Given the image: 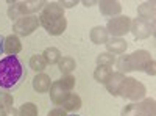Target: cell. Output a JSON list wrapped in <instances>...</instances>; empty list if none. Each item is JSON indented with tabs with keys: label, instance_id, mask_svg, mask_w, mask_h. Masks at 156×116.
<instances>
[{
	"label": "cell",
	"instance_id": "cell-3",
	"mask_svg": "<svg viewBox=\"0 0 156 116\" xmlns=\"http://www.w3.org/2000/svg\"><path fill=\"white\" fill-rule=\"evenodd\" d=\"M145 85L139 82L134 77H125L120 88H119V94L123 99H128L131 102H139L145 97Z\"/></svg>",
	"mask_w": 156,
	"mask_h": 116
},
{
	"label": "cell",
	"instance_id": "cell-2",
	"mask_svg": "<svg viewBox=\"0 0 156 116\" xmlns=\"http://www.w3.org/2000/svg\"><path fill=\"white\" fill-rule=\"evenodd\" d=\"M115 66H117V72L120 74L133 72V71H142V72H147L148 75L156 74L154 60L151 58L150 52H147L144 49H139L129 55H120L115 60Z\"/></svg>",
	"mask_w": 156,
	"mask_h": 116
},
{
	"label": "cell",
	"instance_id": "cell-36",
	"mask_svg": "<svg viewBox=\"0 0 156 116\" xmlns=\"http://www.w3.org/2000/svg\"><path fill=\"white\" fill-rule=\"evenodd\" d=\"M67 116H78V114H67Z\"/></svg>",
	"mask_w": 156,
	"mask_h": 116
},
{
	"label": "cell",
	"instance_id": "cell-34",
	"mask_svg": "<svg viewBox=\"0 0 156 116\" xmlns=\"http://www.w3.org/2000/svg\"><path fill=\"white\" fill-rule=\"evenodd\" d=\"M81 3L87 8V6H94V5H95V3H98V2H87V0H84V2H81Z\"/></svg>",
	"mask_w": 156,
	"mask_h": 116
},
{
	"label": "cell",
	"instance_id": "cell-18",
	"mask_svg": "<svg viewBox=\"0 0 156 116\" xmlns=\"http://www.w3.org/2000/svg\"><path fill=\"white\" fill-rule=\"evenodd\" d=\"M81 105H83V100H81V97L78 96L76 93H70L69 94V97L66 99V102L61 105L66 111H78L81 108Z\"/></svg>",
	"mask_w": 156,
	"mask_h": 116
},
{
	"label": "cell",
	"instance_id": "cell-32",
	"mask_svg": "<svg viewBox=\"0 0 156 116\" xmlns=\"http://www.w3.org/2000/svg\"><path fill=\"white\" fill-rule=\"evenodd\" d=\"M5 116H19V111L14 107H9V108L5 110Z\"/></svg>",
	"mask_w": 156,
	"mask_h": 116
},
{
	"label": "cell",
	"instance_id": "cell-24",
	"mask_svg": "<svg viewBox=\"0 0 156 116\" xmlns=\"http://www.w3.org/2000/svg\"><path fill=\"white\" fill-rule=\"evenodd\" d=\"M17 111H19V116H37V107L33 102H25V104H22L17 108Z\"/></svg>",
	"mask_w": 156,
	"mask_h": 116
},
{
	"label": "cell",
	"instance_id": "cell-15",
	"mask_svg": "<svg viewBox=\"0 0 156 116\" xmlns=\"http://www.w3.org/2000/svg\"><path fill=\"white\" fill-rule=\"evenodd\" d=\"M137 14L140 19H144L147 22H153L154 21V14H156V5L154 2H145V3H142L139 5L137 8Z\"/></svg>",
	"mask_w": 156,
	"mask_h": 116
},
{
	"label": "cell",
	"instance_id": "cell-22",
	"mask_svg": "<svg viewBox=\"0 0 156 116\" xmlns=\"http://www.w3.org/2000/svg\"><path fill=\"white\" fill-rule=\"evenodd\" d=\"M28 66H30V69H33L34 72L41 74V72H44V69L48 66V64L45 63V60H44L42 55H33V57L30 58Z\"/></svg>",
	"mask_w": 156,
	"mask_h": 116
},
{
	"label": "cell",
	"instance_id": "cell-16",
	"mask_svg": "<svg viewBox=\"0 0 156 116\" xmlns=\"http://www.w3.org/2000/svg\"><path fill=\"white\" fill-rule=\"evenodd\" d=\"M90 41H92L94 44L100 46V44H106V41L109 39V35L106 32L105 27H101V25H98V27H94L92 30H90Z\"/></svg>",
	"mask_w": 156,
	"mask_h": 116
},
{
	"label": "cell",
	"instance_id": "cell-20",
	"mask_svg": "<svg viewBox=\"0 0 156 116\" xmlns=\"http://www.w3.org/2000/svg\"><path fill=\"white\" fill-rule=\"evenodd\" d=\"M42 57H44V60H45L47 64H58L59 60L62 58L61 50L56 49V47H47L44 52H42Z\"/></svg>",
	"mask_w": 156,
	"mask_h": 116
},
{
	"label": "cell",
	"instance_id": "cell-11",
	"mask_svg": "<svg viewBox=\"0 0 156 116\" xmlns=\"http://www.w3.org/2000/svg\"><path fill=\"white\" fill-rule=\"evenodd\" d=\"M20 50H22V43L17 35H9L5 38L3 54H8V57H12V55H17Z\"/></svg>",
	"mask_w": 156,
	"mask_h": 116
},
{
	"label": "cell",
	"instance_id": "cell-14",
	"mask_svg": "<svg viewBox=\"0 0 156 116\" xmlns=\"http://www.w3.org/2000/svg\"><path fill=\"white\" fill-rule=\"evenodd\" d=\"M123 79H125V74L112 72V74L109 75V79L106 80V83H105L106 91H108L109 94H112V96H117V94H119V88H120Z\"/></svg>",
	"mask_w": 156,
	"mask_h": 116
},
{
	"label": "cell",
	"instance_id": "cell-12",
	"mask_svg": "<svg viewBox=\"0 0 156 116\" xmlns=\"http://www.w3.org/2000/svg\"><path fill=\"white\" fill-rule=\"evenodd\" d=\"M51 86V80H50V75L41 72V74H36V77L33 79V88L34 91L39 94H44L48 93V89Z\"/></svg>",
	"mask_w": 156,
	"mask_h": 116
},
{
	"label": "cell",
	"instance_id": "cell-26",
	"mask_svg": "<svg viewBox=\"0 0 156 116\" xmlns=\"http://www.w3.org/2000/svg\"><path fill=\"white\" fill-rule=\"evenodd\" d=\"M9 107H14V99H12L11 93L6 91H0V110H6Z\"/></svg>",
	"mask_w": 156,
	"mask_h": 116
},
{
	"label": "cell",
	"instance_id": "cell-25",
	"mask_svg": "<svg viewBox=\"0 0 156 116\" xmlns=\"http://www.w3.org/2000/svg\"><path fill=\"white\" fill-rule=\"evenodd\" d=\"M112 64H115V57L109 52H103L97 57V66H106L111 68Z\"/></svg>",
	"mask_w": 156,
	"mask_h": 116
},
{
	"label": "cell",
	"instance_id": "cell-23",
	"mask_svg": "<svg viewBox=\"0 0 156 116\" xmlns=\"http://www.w3.org/2000/svg\"><path fill=\"white\" fill-rule=\"evenodd\" d=\"M111 74H112V69H111V68H106V66H97L95 71H94V79H95V82L105 85L106 80L109 79V75H111Z\"/></svg>",
	"mask_w": 156,
	"mask_h": 116
},
{
	"label": "cell",
	"instance_id": "cell-35",
	"mask_svg": "<svg viewBox=\"0 0 156 116\" xmlns=\"http://www.w3.org/2000/svg\"><path fill=\"white\" fill-rule=\"evenodd\" d=\"M0 116H5V110H0Z\"/></svg>",
	"mask_w": 156,
	"mask_h": 116
},
{
	"label": "cell",
	"instance_id": "cell-19",
	"mask_svg": "<svg viewBox=\"0 0 156 116\" xmlns=\"http://www.w3.org/2000/svg\"><path fill=\"white\" fill-rule=\"evenodd\" d=\"M58 68H59L62 75H70L76 68V61L72 57H62L58 63Z\"/></svg>",
	"mask_w": 156,
	"mask_h": 116
},
{
	"label": "cell",
	"instance_id": "cell-8",
	"mask_svg": "<svg viewBox=\"0 0 156 116\" xmlns=\"http://www.w3.org/2000/svg\"><path fill=\"white\" fill-rule=\"evenodd\" d=\"M48 93H50V100L53 102L55 105L61 107L64 102H66V99L69 97V94H70L72 91H70V89H67L59 80H56V82L51 83V86H50V89H48Z\"/></svg>",
	"mask_w": 156,
	"mask_h": 116
},
{
	"label": "cell",
	"instance_id": "cell-21",
	"mask_svg": "<svg viewBox=\"0 0 156 116\" xmlns=\"http://www.w3.org/2000/svg\"><path fill=\"white\" fill-rule=\"evenodd\" d=\"M137 107L145 116H156V107H154V99L144 97L140 102H137Z\"/></svg>",
	"mask_w": 156,
	"mask_h": 116
},
{
	"label": "cell",
	"instance_id": "cell-4",
	"mask_svg": "<svg viewBox=\"0 0 156 116\" xmlns=\"http://www.w3.org/2000/svg\"><path fill=\"white\" fill-rule=\"evenodd\" d=\"M39 25H42L48 35L59 36L67 28V19H66V16L64 17H51V16H47L44 13H41L39 14Z\"/></svg>",
	"mask_w": 156,
	"mask_h": 116
},
{
	"label": "cell",
	"instance_id": "cell-31",
	"mask_svg": "<svg viewBox=\"0 0 156 116\" xmlns=\"http://www.w3.org/2000/svg\"><path fill=\"white\" fill-rule=\"evenodd\" d=\"M78 3H80L78 0H61V2H59V5H61L64 9H66V8H73V6H76Z\"/></svg>",
	"mask_w": 156,
	"mask_h": 116
},
{
	"label": "cell",
	"instance_id": "cell-33",
	"mask_svg": "<svg viewBox=\"0 0 156 116\" xmlns=\"http://www.w3.org/2000/svg\"><path fill=\"white\" fill-rule=\"evenodd\" d=\"M3 43H5V38L0 35V55H3Z\"/></svg>",
	"mask_w": 156,
	"mask_h": 116
},
{
	"label": "cell",
	"instance_id": "cell-6",
	"mask_svg": "<svg viewBox=\"0 0 156 116\" xmlns=\"http://www.w3.org/2000/svg\"><path fill=\"white\" fill-rule=\"evenodd\" d=\"M39 27V17L37 16H22L12 24V32L17 36H28L36 32Z\"/></svg>",
	"mask_w": 156,
	"mask_h": 116
},
{
	"label": "cell",
	"instance_id": "cell-28",
	"mask_svg": "<svg viewBox=\"0 0 156 116\" xmlns=\"http://www.w3.org/2000/svg\"><path fill=\"white\" fill-rule=\"evenodd\" d=\"M9 9H8V17L11 19V21H17L19 17H22L20 16V13H19V8H17V2H11L9 0Z\"/></svg>",
	"mask_w": 156,
	"mask_h": 116
},
{
	"label": "cell",
	"instance_id": "cell-29",
	"mask_svg": "<svg viewBox=\"0 0 156 116\" xmlns=\"http://www.w3.org/2000/svg\"><path fill=\"white\" fill-rule=\"evenodd\" d=\"M59 82L66 86L67 89H70V91H72L73 86H75V77L73 75H62L61 79H59Z\"/></svg>",
	"mask_w": 156,
	"mask_h": 116
},
{
	"label": "cell",
	"instance_id": "cell-1",
	"mask_svg": "<svg viewBox=\"0 0 156 116\" xmlns=\"http://www.w3.org/2000/svg\"><path fill=\"white\" fill-rule=\"evenodd\" d=\"M28 69L17 57H5L0 60V88L6 93H12L27 80Z\"/></svg>",
	"mask_w": 156,
	"mask_h": 116
},
{
	"label": "cell",
	"instance_id": "cell-10",
	"mask_svg": "<svg viewBox=\"0 0 156 116\" xmlns=\"http://www.w3.org/2000/svg\"><path fill=\"white\" fill-rule=\"evenodd\" d=\"M98 8L103 16H119L122 11V5L117 0H100L98 2Z\"/></svg>",
	"mask_w": 156,
	"mask_h": 116
},
{
	"label": "cell",
	"instance_id": "cell-5",
	"mask_svg": "<svg viewBox=\"0 0 156 116\" xmlns=\"http://www.w3.org/2000/svg\"><path fill=\"white\" fill-rule=\"evenodd\" d=\"M129 27H131V19L128 16H115L108 21L105 28L111 38H122L129 33Z\"/></svg>",
	"mask_w": 156,
	"mask_h": 116
},
{
	"label": "cell",
	"instance_id": "cell-30",
	"mask_svg": "<svg viewBox=\"0 0 156 116\" xmlns=\"http://www.w3.org/2000/svg\"><path fill=\"white\" fill-rule=\"evenodd\" d=\"M47 116H67V111L64 110L62 107H56V108H53V110H50V111L47 113Z\"/></svg>",
	"mask_w": 156,
	"mask_h": 116
},
{
	"label": "cell",
	"instance_id": "cell-27",
	"mask_svg": "<svg viewBox=\"0 0 156 116\" xmlns=\"http://www.w3.org/2000/svg\"><path fill=\"white\" fill-rule=\"evenodd\" d=\"M122 116H145V114L137 107V102H134V104H128L126 107H123Z\"/></svg>",
	"mask_w": 156,
	"mask_h": 116
},
{
	"label": "cell",
	"instance_id": "cell-9",
	"mask_svg": "<svg viewBox=\"0 0 156 116\" xmlns=\"http://www.w3.org/2000/svg\"><path fill=\"white\" fill-rule=\"evenodd\" d=\"M44 0H25V2H17V8L20 16H33L34 13L41 11L44 8Z\"/></svg>",
	"mask_w": 156,
	"mask_h": 116
},
{
	"label": "cell",
	"instance_id": "cell-7",
	"mask_svg": "<svg viewBox=\"0 0 156 116\" xmlns=\"http://www.w3.org/2000/svg\"><path fill=\"white\" fill-rule=\"evenodd\" d=\"M129 32L134 35V38L137 39H147L151 35H154V22H147L140 17H136L131 21V27H129Z\"/></svg>",
	"mask_w": 156,
	"mask_h": 116
},
{
	"label": "cell",
	"instance_id": "cell-13",
	"mask_svg": "<svg viewBox=\"0 0 156 116\" xmlns=\"http://www.w3.org/2000/svg\"><path fill=\"white\" fill-rule=\"evenodd\" d=\"M105 46L108 49V52L112 54V55H115V54L123 55L125 50L128 49V43L123 39V38H109Z\"/></svg>",
	"mask_w": 156,
	"mask_h": 116
},
{
	"label": "cell",
	"instance_id": "cell-17",
	"mask_svg": "<svg viewBox=\"0 0 156 116\" xmlns=\"http://www.w3.org/2000/svg\"><path fill=\"white\" fill-rule=\"evenodd\" d=\"M41 13L51 17H64V8L59 5V2H45Z\"/></svg>",
	"mask_w": 156,
	"mask_h": 116
}]
</instances>
